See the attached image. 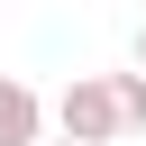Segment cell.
<instances>
[{
  "instance_id": "cell-1",
  "label": "cell",
  "mask_w": 146,
  "mask_h": 146,
  "mask_svg": "<svg viewBox=\"0 0 146 146\" xmlns=\"http://www.w3.org/2000/svg\"><path fill=\"white\" fill-rule=\"evenodd\" d=\"M55 128H64V146H119L110 82H100V73H73V82H64V100H55Z\"/></svg>"
},
{
  "instance_id": "cell-2",
  "label": "cell",
  "mask_w": 146,
  "mask_h": 146,
  "mask_svg": "<svg viewBox=\"0 0 146 146\" xmlns=\"http://www.w3.org/2000/svg\"><path fill=\"white\" fill-rule=\"evenodd\" d=\"M0 146H46V100L18 73H0Z\"/></svg>"
},
{
  "instance_id": "cell-3",
  "label": "cell",
  "mask_w": 146,
  "mask_h": 146,
  "mask_svg": "<svg viewBox=\"0 0 146 146\" xmlns=\"http://www.w3.org/2000/svg\"><path fill=\"white\" fill-rule=\"evenodd\" d=\"M110 82V110H119V137L128 128H146V73H100Z\"/></svg>"
},
{
  "instance_id": "cell-4",
  "label": "cell",
  "mask_w": 146,
  "mask_h": 146,
  "mask_svg": "<svg viewBox=\"0 0 146 146\" xmlns=\"http://www.w3.org/2000/svg\"><path fill=\"white\" fill-rule=\"evenodd\" d=\"M137 73H146V27H137Z\"/></svg>"
},
{
  "instance_id": "cell-5",
  "label": "cell",
  "mask_w": 146,
  "mask_h": 146,
  "mask_svg": "<svg viewBox=\"0 0 146 146\" xmlns=\"http://www.w3.org/2000/svg\"><path fill=\"white\" fill-rule=\"evenodd\" d=\"M55 146H64V137H55Z\"/></svg>"
}]
</instances>
